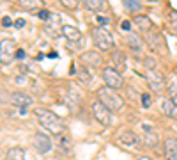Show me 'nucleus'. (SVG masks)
<instances>
[{"label": "nucleus", "mask_w": 177, "mask_h": 160, "mask_svg": "<svg viewBox=\"0 0 177 160\" xmlns=\"http://www.w3.org/2000/svg\"><path fill=\"white\" fill-rule=\"evenodd\" d=\"M140 139H142V142L147 144V146H156L158 144V135H156V132L152 130V126L145 125V123L140 125Z\"/></svg>", "instance_id": "6e6552de"}, {"label": "nucleus", "mask_w": 177, "mask_h": 160, "mask_svg": "<svg viewBox=\"0 0 177 160\" xmlns=\"http://www.w3.org/2000/svg\"><path fill=\"white\" fill-rule=\"evenodd\" d=\"M34 114L37 117L39 125L43 126L44 130H50V133H53V135H62V133H64L66 125H64V121H62L55 112L46 110V109H36Z\"/></svg>", "instance_id": "f257e3e1"}, {"label": "nucleus", "mask_w": 177, "mask_h": 160, "mask_svg": "<svg viewBox=\"0 0 177 160\" xmlns=\"http://www.w3.org/2000/svg\"><path fill=\"white\" fill-rule=\"evenodd\" d=\"M168 93H170V100L177 105V82H174L170 87H168Z\"/></svg>", "instance_id": "b1692460"}, {"label": "nucleus", "mask_w": 177, "mask_h": 160, "mask_svg": "<svg viewBox=\"0 0 177 160\" xmlns=\"http://www.w3.org/2000/svg\"><path fill=\"white\" fill-rule=\"evenodd\" d=\"M51 141H50V137L48 135H44V133H36L34 135V148L37 149L39 153H48L50 149H51Z\"/></svg>", "instance_id": "1a4fd4ad"}, {"label": "nucleus", "mask_w": 177, "mask_h": 160, "mask_svg": "<svg viewBox=\"0 0 177 160\" xmlns=\"http://www.w3.org/2000/svg\"><path fill=\"white\" fill-rule=\"evenodd\" d=\"M25 23H27L25 18H18V20L14 21V27H16V29H23V27H25Z\"/></svg>", "instance_id": "c756f323"}, {"label": "nucleus", "mask_w": 177, "mask_h": 160, "mask_svg": "<svg viewBox=\"0 0 177 160\" xmlns=\"http://www.w3.org/2000/svg\"><path fill=\"white\" fill-rule=\"evenodd\" d=\"M135 25H137L140 30H143V32H147V30L152 29V23H151L149 16H143V14H137V16H135Z\"/></svg>", "instance_id": "a211bd4d"}, {"label": "nucleus", "mask_w": 177, "mask_h": 160, "mask_svg": "<svg viewBox=\"0 0 177 160\" xmlns=\"http://www.w3.org/2000/svg\"><path fill=\"white\" fill-rule=\"evenodd\" d=\"M160 109H161V112H163L165 116L177 119V105H175L170 98H163L161 103H160Z\"/></svg>", "instance_id": "4468645a"}, {"label": "nucleus", "mask_w": 177, "mask_h": 160, "mask_svg": "<svg viewBox=\"0 0 177 160\" xmlns=\"http://www.w3.org/2000/svg\"><path fill=\"white\" fill-rule=\"evenodd\" d=\"M80 59H81L83 64H87V66H90V68H98V66L103 64V57L99 55V52H92V50L83 52Z\"/></svg>", "instance_id": "9d476101"}, {"label": "nucleus", "mask_w": 177, "mask_h": 160, "mask_svg": "<svg viewBox=\"0 0 177 160\" xmlns=\"http://www.w3.org/2000/svg\"><path fill=\"white\" fill-rule=\"evenodd\" d=\"M119 142H122L124 146H135L138 142V135L135 132H131V130H124L119 135Z\"/></svg>", "instance_id": "dca6fc26"}, {"label": "nucleus", "mask_w": 177, "mask_h": 160, "mask_svg": "<svg viewBox=\"0 0 177 160\" xmlns=\"http://www.w3.org/2000/svg\"><path fill=\"white\" fill-rule=\"evenodd\" d=\"M92 37H94V43L98 45L99 50H113V37L112 34L105 29V27H96L92 29Z\"/></svg>", "instance_id": "7ed1b4c3"}, {"label": "nucleus", "mask_w": 177, "mask_h": 160, "mask_svg": "<svg viewBox=\"0 0 177 160\" xmlns=\"http://www.w3.org/2000/svg\"><path fill=\"white\" fill-rule=\"evenodd\" d=\"M83 7L89 9V11H99V9L105 7V2H103V0H85V2H83Z\"/></svg>", "instance_id": "aec40b11"}, {"label": "nucleus", "mask_w": 177, "mask_h": 160, "mask_svg": "<svg viewBox=\"0 0 177 160\" xmlns=\"http://www.w3.org/2000/svg\"><path fill=\"white\" fill-rule=\"evenodd\" d=\"M37 16H39V18H41V20H44V21H46V20H50V18H51V14H50V13H48V11H46V9H41V11H39V13H37Z\"/></svg>", "instance_id": "cd10ccee"}, {"label": "nucleus", "mask_w": 177, "mask_h": 160, "mask_svg": "<svg viewBox=\"0 0 177 160\" xmlns=\"http://www.w3.org/2000/svg\"><path fill=\"white\" fill-rule=\"evenodd\" d=\"M13 25V20L9 18V16H2V27L7 29V27H11Z\"/></svg>", "instance_id": "c85d7f7f"}, {"label": "nucleus", "mask_w": 177, "mask_h": 160, "mask_svg": "<svg viewBox=\"0 0 177 160\" xmlns=\"http://www.w3.org/2000/svg\"><path fill=\"white\" fill-rule=\"evenodd\" d=\"M16 59H18V61H23V59H25V50H22V48L16 50Z\"/></svg>", "instance_id": "7c9ffc66"}, {"label": "nucleus", "mask_w": 177, "mask_h": 160, "mask_svg": "<svg viewBox=\"0 0 177 160\" xmlns=\"http://www.w3.org/2000/svg\"><path fill=\"white\" fill-rule=\"evenodd\" d=\"M62 5H64V7H67V9H75L78 4L75 2V0H62V2H60Z\"/></svg>", "instance_id": "bb28decb"}, {"label": "nucleus", "mask_w": 177, "mask_h": 160, "mask_svg": "<svg viewBox=\"0 0 177 160\" xmlns=\"http://www.w3.org/2000/svg\"><path fill=\"white\" fill-rule=\"evenodd\" d=\"M128 43H129V46L133 48V50H140V37L138 36H135V34H129L128 36Z\"/></svg>", "instance_id": "5701e85b"}, {"label": "nucleus", "mask_w": 177, "mask_h": 160, "mask_svg": "<svg viewBox=\"0 0 177 160\" xmlns=\"http://www.w3.org/2000/svg\"><path fill=\"white\" fill-rule=\"evenodd\" d=\"M92 114H94V117L103 126H108L112 123V110L105 103H101V101H94V103H92Z\"/></svg>", "instance_id": "39448f33"}, {"label": "nucleus", "mask_w": 177, "mask_h": 160, "mask_svg": "<svg viewBox=\"0 0 177 160\" xmlns=\"http://www.w3.org/2000/svg\"><path fill=\"white\" fill-rule=\"evenodd\" d=\"M151 103H152L151 96H149L147 93H143V94H142V107H143V109H149V107H151Z\"/></svg>", "instance_id": "393cba45"}, {"label": "nucleus", "mask_w": 177, "mask_h": 160, "mask_svg": "<svg viewBox=\"0 0 177 160\" xmlns=\"http://www.w3.org/2000/svg\"><path fill=\"white\" fill-rule=\"evenodd\" d=\"M120 27H122L124 30H129V29H131V21H128V20H124V21H120Z\"/></svg>", "instance_id": "72a5a7b5"}, {"label": "nucleus", "mask_w": 177, "mask_h": 160, "mask_svg": "<svg viewBox=\"0 0 177 160\" xmlns=\"http://www.w3.org/2000/svg\"><path fill=\"white\" fill-rule=\"evenodd\" d=\"M7 160H25V151L22 148H11L7 149Z\"/></svg>", "instance_id": "6ab92c4d"}, {"label": "nucleus", "mask_w": 177, "mask_h": 160, "mask_svg": "<svg viewBox=\"0 0 177 160\" xmlns=\"http://www.w3.org/2000/svg\"><path fill=\"white\" fill-rule=\"evenodd\" d=\"M145 78H147L149 82V87L154 91V93H163L165 89V78H163V75L158 71V69H147V73H145Z\"/></svg>", "instance_id": "423d86ee"}, {"label": "nucleus", "mask_w": 177, "mask_h": 160, "mask_svg": "<svg viewBox=\"0 0 177 160\" xmlns=\"http://www.w3.org/2000/svg\"><path fill=\"white\" fill-rule=\"evenodd\" d=\"M96 20L99 25H108V18H105V16H96Z\"/></svg>", "instance_id": "2f4dec72"}, {"label": "nucleus", "mask_w": 177, "mask_h": 160, "mask_svg": "<svg viewBox=\"0 0 177 160\" xmlns=\"http://www.w3.org/2000/svg\"><path fill=\"white\" fill-rule=\"evenodd\" d=\"M0 50H2V64H5V62H9V53L14 52V43L11 39H2Z\"/></svg>", "instance_id": "f3484780"}, {"label": "nucleus", "mask_w": 177, "mask_h": 160, "mask_svg": "<svg viewBox=\"0 0 177 160\" xmlns=\"http://www.w3.org/2000/svg\"><path fill=\"white\" fill-rule=\"evenodd\" d=\"M60 34L64 36L67 41H71V43L73 41H78V43L81 41V32L75 25H62L60 27Z\"/></svg>", "instance_id": "ddd939ff"}, {"label": "nucleus", "mask_w": 177, "mask_h": 160, "mask_svg": "<svg viewBox=\"0 0 177 160\" xmlns=\"http://www.w3.org/2000/svg\"><path fill=\"white\" fill-rule=\"evenodd\" d=\"M124 7H126L128 11H131V13H135V11H140L142 9V4L140 2H135V0H126V2H124Z\"/></svg>", "instance_id": "4be33fe9"}, {"label": "nucleus", "mask_w": 177, "mask_h": 160, "mask_svg": "<svg viewBox=\"0 0 177 160\" xmlns=\"http://www.w3.org/2000/svg\"><path fill=\"white\" fill-rule=\"evenodd\" d=\"M143 37H145V41L149 43V46L152 48V50H156V52H160V53H163L166 48H165V41H163V37H161V34L158 30H147V32H143Z\"/></svg>", "instance_id": "0eeeda50"}, {"label": "nucleus", "mask_w": 177, "mask_h": 160, "mask_svg": "<svg viewBox=\"0 0 177 160\" xmlns=\"http://www.w3.org/2000/svg\"><path fill=\"white\" fill-rule=\"evenodd\" d=\"M20 5H22V7H27V9H30V7H34V5H36V2H30V0H27V2H20Z\"/></svg>", "instance_id": "473e14b6"}, {"label": "nucleus", "mask_w": 177, "mask_h": 160, "mask_svg": "<svg viewBox=\"0 0 177 160\" xmlns=\"http://www.w3.org/2000/svg\"><path fill=\"white\" fill-rule=\"evenodd\" d=\"M101 77H103V80H105L106 87H110L113 91L122 87V77H120V73L117 69H113V68H103Z\"/></svg>", "instance_id": "20e7f679"}, {"label": "nucleus", "mask_w": 177, "mask_h": 160, "mask_svg": "<svg viewBox=\"0 0 177 160\" xmlns=\"http://www.w3.org/2000/svg\"><path fill=\"white\" fill-rule=\"evenodd\" d=\"M112 62H113V69H117L119 73H122L126 69V55L120 50H113L112 52Z\"/></svg>", "instance_id": "2eb2a0df"}, {"label": "nucleus", "mask_w": 177, "mask_h": 160, "mask_svg": "<svg viewBox=\"0 0 177 160\" xmlns=\"http://www.w3.org/2000/svg\"><path fill=\"white\" fill-rule=\"evenodd\" d=\"M163 149H165L166 160H177V139L175 137H166L163 142Z\"/></svg>", "instance_id": "9b49d317"}, {"label": "nucleus", "mask_w": 177, "mask_h": 160, "mask_svg": "<svg viewBox=\"0 0 177 160\" xmlns=\"http://www.w3.org/2000/svg\"><path fill=\"white\" fill-rule=\"evenodd\" d=\"M137 160H152V158H149V157H138Z\"/></svg>", "instance_id": "f704fd0d"}, {"label": "nucleus", "mask_w": 177, "mask_h": 160, "mask_svg": "<svg viewBox=\"0 0 177 160\" xmlns=\"http://www.w3.org/2000/svg\"><path fill=\"white\" fill-rule=\"evenodd\" d=\"M59 148H60V149H64V148H66V149H69V139L60 135V139H59Z\"/></svg>", "instance_id": "a878e982"}, {"label": "nucleus", "mask_w": 177, "mask_h": 160, "mask_svg": "<svg viewBox=\"0 0 177 160\" xmlns=\"http://www.w3.org/2000/svg\"><path fill=\"white\" fill-rule=\"evenodd\" d=\"M11 103L20 107V109H27V107L32 105V98L27 94V93H22V91H16L11 94Z\"/></svg>", "instance_id": "f8f14e48"}, {"label": "nucleus", "mask_w": 177, "mask_h": 160, "mask_svg": "<svg viewBox=\"0 0 177 160\" xmlns=\"http://www.w3.org/2000/svg\"><path fill=\"white\" fill-rule=\"evenodd\" d=\"M98 98L101 103H105L110 110H120L122 109V100H120V96L110 89V87H99L98 89Z\"/></svg>", "instance_id": "f03ea898"}, {"label": "nucleus", "mask_w": 177, "mask_h": 160, "mask_svg": "<svg viewBox=\"0 0 177 160\" xmlns=\"http://www.w3.org/2000/svg\"><path fill=\"white\" fill-rule=\"evenodd\" d=\"M78 77L85 82V84H90V82H92V73H89V69H87L85 66H81V64L78 66Z\"/></svg>", "instance_id": "412c9836"}]
</instances>
